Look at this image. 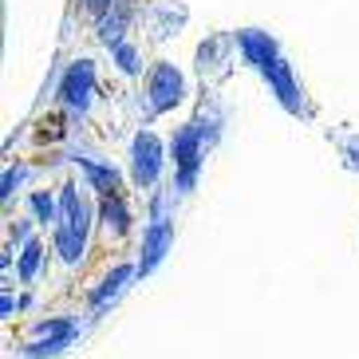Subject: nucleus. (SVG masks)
Segmentation results:
<instances>
[{
    "label": "nucleus",
    "instance_id": "8",
    "mask_svg": "<svg viewBox=\"0 0 359 359\" xmlns=\"http://www.w3.org/2000/svg\"><path fill=\"white\" fill-rule=\"evenodd\" d=\"M127 276H130V264H123V269H115V276H107V285H103V292H99V296H95V304H103L107 296L115 292V288H118V285H123V280H127Z\"/></svg>",
    "mask_w": 359,
    "mask_h": 359
},
{
    "label": "nucleus",
    "instance_id": "1",
    "mask_svg": "<svg viewBox=\"0 0 359 359\" xmlns=\"http://www.w3.org/2000/svg\"><path fill=\"white\" fill-rule=\"evenodd\" d=\"M83 233H87V205L79 201L75 186L64 190V225H60V249H64L67 261L83 253Z\"/></svg>",
    "mask_w": 359,
    "mask_h": 359
},
{
    "label": "nucleus",
    "instance_id": "10",
    "mask_svg": "<svg viewBox=\"0 0 359 359\" xmlns=\"http://www.w3.org/2000/svg\"><path fill=\"white\" fill-rule=\"evenodd\" d=\"M36 213H40V217H52V201L43 198V194L36 198Z\"/></svg>",
    "mask_w": 359,
    "mask_h": 359
},
{
    "label": "nucleus",
    "instance_id": "2",
    "mask_svg": "<svg viewBox=\"0 0 359 359\" xmlns=\"http://www.w3.org/2000/svg\"><path fill=\"white\" fill-rule=\"evenodd\" d=\"M182 99V75L174 72V67H154V75H150V107L154 111H166V107H174Z\"/></svg>",
    "mask_w": 359,
    "mask_h": 359
},
{
    "label": "nucleus",
    "instance_id": "4",
    "mask_svg": "<svg viewBox=\"0 0 359 359\" xmlns=\"http://www.w3.org/2000/svg\"><path fill=\"white\" fill-rule=\"evenodd\" d=\"M64 99H67V107H79V111L87 107V99H91V64H79L67 72Z\"/></svg>",
    "mask_w": 359,
    "mask_h": 359
},
{
    "label": "nucleus",
    "instance_id": "7",
    "mask_svg": "<svg viewBox=\"0 0 359 359\" xmlns=\"http://www.w3.org/2000/svg\"><path fill=\"white\" fill-rule=\"evenodd\" d=\"M166 237H170V229L158 222V225H154V233H150V245H147V261H142V269H150V264H158L162 249H166Z\"/></svg>",
    "mask_w": 359,
    "mask_h": 359
},
{
    "label": "nucleus",
    "instance_id": "6",
    "mask_svg": "<svg viewBox=\"0 0 359 359\" xmlns=\"http://www.w3.org/2000/svg\"><path fill=\"white\" fill-rule=\"evenodd\" d=\"M67 336H72V324H52V327H43V339L36 344L32 351H55Z\"/></svg>",
    "mask_w": 359,
    "mask_h": 359
},
{
    "label": "nucleus",
    "instance_id": "3",
    "mask_svg": "<svg viewBox=\"0 0 359 359\" xmlns=\"http://www.w3.org/2000/svg\"><path fill=\"white\" fill-rule=\"evenodd\" d=\"M162 166V150L154 135H138L135 138V178L138 182H154Z\"/></svg>",
    "mask_w": 359,
    "mask_h": 359
},
{
    "label": "nucleus",
    "instance_id": "9",
    "mask_svg": "<svg viewBox=\"0 0 359 359\" xmlns=\"http://www.w3.org/2000/svg\"><path fill=\"white\" fill-rule=\"evenodd\" d=\"M36 264H40V245H28V249H24V261H20V276H24V280H28V276H32L36 273Z\"/></svg>",
    "mask_w": 359,
    "mask_h": 359
},
{
    "label": "nucleus",
    "instance_id": "5",
    "mask_svg": "<svg viewBox=\"0 0 359 359\" xmlns=\"http://www.w3.org/2000/svg\"><path fill=\"white\" fill-rule=\"evenodd\" d=\"M174 154H178V166H182V186L194 182V166H198V127H186L174 142Z\"/></svg>",
    "mask_w": 359,
    "mask_h": 359
}]
</instances>
